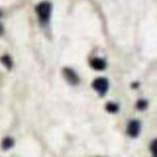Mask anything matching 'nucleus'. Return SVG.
I'll use <instances>...</instances> for the list:
<instances>
[{"label": "nucleus", "mask_w": 157, "mask_h": 157, "mask_svg": "<svg viewBox=\"0 0 157 157\" xmlns=\"http://www.w3.org/2000/svg\"><path fill=\"white\" fill-rule=\"evenodd\" d=\"M1 16H2V14L1 12H0V18H1ZM2 33H3V26L2 25V23L0 22V35H1Z\"/></svg>", "instance_id": "nucleus-11"}, {"label": "nucleus", "mask_w": 157, "mask_h": 157, "mask_svg": "<svg viewBox=\"0 0 157 157\" xmlns=\"http://www.w3.org/2000/svg\"><path fill=\"white\" fill-rule=\"evenodd\" d=\"M93 88L101 96L105 94L109 88V83L107 78H96L92 83Z\"/></svg>", "instance_id": "nucleus-2"}, {"label": "nucleus", "mask_w": 157, "mask_h": 157, "mask_svg": "<svg viewBox=\"0 0 157 157\" xmlns=\"http://www.w3.org/2000/svg\"><path fill=\"white\" fill-rule=\"evenodd\" d=\"M90 66L97 71H103L106 68L107 63L105 60L100 58H94L90 60Z\"/></svg>", "instance_id": "nucleus-5"}, {"label": "nucleus", "mask_w": 157, "mask_h": 157, "mask_svg": "<svg viewBox=\"0 0 157 157\" xmlns=\"http://www.w3.org/2000/svg\"><path fill=\"white\" fill-rule=\"evenodd\" d=\"M40 21L42 24H46L48 21L52 12V5L48 2H41L36 7Z\"/></svg>", "instance_id": "nucleus-1"}, {"label": "nucleus", "mask_w": 157, "mask_h": 157, "mask_svg": "<svg viewBox=\"0 0 157 157\" xmlns=\"http://www.w3.org/2000/svg\"><path fill=\"white\" fill-rule=\"evenodd\" d=\"M13 145H14V140L12 139V138H9V137L5 138L2 141V148L4 149V150H9V149H10L11 147H13Z\"/></svg>", "instance_id": "nucleus-6"}, {"label": "nucleus", "mask_w": 157, "mask_h": 157, "mask_svg": "<svg viewBox=\"0 0 157 157\" xmlns=\"http://www.w3.org/2000/svg\"><path fill=\"white\" fill-rule=\"evenodd\" d=\"M150 150L153 153V154L157 157V139L154 140L152 142L151 145H150Z\"/></svg>", "instance_id": "nucleus-10"}, {"label": "nucleus", "mask_w": 157, "mask_h": 157, "mask_svg": "<svg viewBox=\"0 0 157 157\" xmlns=\"http://www.w3.org/2000/svg\"><path fill=\"white\" fill-rule=\"evenodd\" d=\"M140 131V123L138 121H131L127 127V133L131 137H136Z\"/></svg>", "instance_id": "nucleus-4"}, {"label": "nucleus", "mask_w": 157, "mask_h": 157, "mask_svg": "<svg viewBox=\"0 0 157 157\" xmlns=\"http://www.w3.org/2000/svg\"><path fill=\"white\" fill-rule=\"evenodd\" d=\"M63 75L66 81L71 85H78L80 82V78L75 71L69 67L63 69Z\"/></svg>", "instance_id": "nucleus-3"}, {"label": "nucleus", "mask_w": 157, "mask_h": 157, "mask_svg": "<svg viewBox=\"0 0 157 157\" xmlns=\"http://www.w3.org/2000/svg\"><path fill=\"white\" fill-rule=\"evenodd\" d=\"M1 61L8 69H11L12 67V61L9 55H4L3 57H2Z\"/></svg>", "instance_id": "nucleus-7"}, {"label": "nucleus", "mask_w": 157, "mask_h": 157, "mask_svg": "<svg viewBox=\"0 0 157 157\" xmlns=\"http://www.w3.org/2000/svg\"><path fill=\"white\" fill-rule=\"evenodd\" d=\"M148 106V102L145 100H140L136 104V108L140 110H144Z\"/></svg>", "instance_id": "nucleus-9"}, {"label": "nucleus", "mask_w": 157, "mask_h": 157, "mask_svg": "<svg viewBox=\"0 0 157 157\" xmlns=\"http://www.w3.org/2000/svg\"><path fill=\"white\" fill-rule=\"evenodd\" d=\"M118 109H119V107H118L117 104H116L115 103L109 102L106 105V110L110 113H116V112H117Z\"/></svg>", "instance_id": "nucleus-8"}]
</instances>
